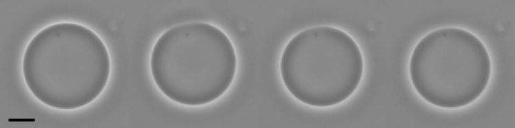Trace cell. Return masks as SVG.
I'll list each match as a JSON object with an SVG mask.
<instances>
[{"label": "cell", "mask_w": 515, "mask_h": 128, "mask_svg": "<svg viewBox=\"0 0 515 128\" xmlns=\"http://www.w3.org/2000/svg\"><path fill=\"white\" fill-rule=\"evenodd\" d=\"M316 65L281 57L282 78L317 68L286 86L304 103L330 106L346 99L357 88L362 76L363 60L355 42L341 30L317 27L295 36L287 44Z\"/></svg>", "instance_id": "obj_2"}, {"label": "cell", "mask_w": 515, "mask_h": 128, "mask_svg": "<svg viewBox=\"0 0 515 128\" xmlns=\"http://www.w3.org/2000/svg\"><path fill=\"white\" fill-rule=\"evenodd\" d=\"M152 72L159 88L170 99L197 105L214 101L229 88L236 67L228 36L204 23L174 27L158 40Z\"/></svg>", "instance_id": "obj_1"}]
</instances>
